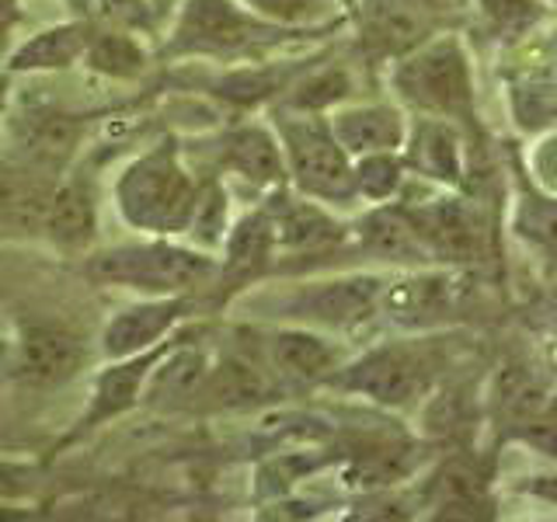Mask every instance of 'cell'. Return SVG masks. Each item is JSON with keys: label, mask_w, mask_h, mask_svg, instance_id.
Wrapping results in <instances>:
<instances>
[{"label": "cell", "mask_w": 557, "mask_h": 522, "mask_svg": "<svg viewBox=\"0 0 557 522\" xmlns=\"http://www.w3.org/2000/svg\"><path fill=\"white\" fill-rule=\"evenodd\" d=\"M196 196L199 178L174 139H161L136 153L112 185L122 223L144 237H182Z\"/></svg>", "instance_id": "cell-1"}, {"label": "cell", "mask_w": 557, "mask_h": 522, "mask_svg": "<svg viewBox=\"0 0 557 522\" xmlns=\"http://www.w3.org/2000/svg\"><path fill=\"white\" fill-rule=\"evenodd\" d=\"M296 39V32L275 28L251 14L240 0H178L164 35V60H213L251 63Z\"/></svg>", "instance_id": "cell-2"}, {"label": "cell", "mask_w": 557, "mask_h": 522, "mask_svg": "<svg viewBox=\"0 0 557 522\" xmlns=\"http://www.w3.org/2000/svg\"><path fill=\"white\" fill-rule=\"evenodd\" d=\"M84 272L98 286L139 296H196L206 286H216V254L174 237H144L91 251Z\"/></svg>", "instance_id": "cell-3"}, {"label": "cell", "mask_w": 557, "mask_h": 522, "mask_svg": "<svg viewBox=\"0 0 557 522\" xmlns=\"http://www.w3.org/2000/svg\"><path fill=\"white\" fill-rule=\"evenodd\" d=\"M391 87L418 115L467 122L474 119V70L457 35H432L391 66Z\"/></svg>", "instance_id": "cell-4"}, {"label": "cell", "mask_w": 557, "mask_h": 522, "mask_svg": "<svg viewBox=\"0 0 557 522\" xmlns=\"http://www.w3.org/2000/svg\"><path fill=\"white\" fill-rule=\"evenodd\" d=\"M272 129L283 144L289 188L324 206H348L356 199L352 157H348L321 112H296L272 104Z\"/></svg>", "instance_id": "cell-5"}, {"label": "cell", "mask_w": 557, "mask_h": 522, "mask_svg": "<svg viewBox=\"0 0 557 522\" xmlns=\"http://www.w3.org/2000/svg\"><path fill=\"white\" fill-rule=\"evenodd\" d=\"M435 380V356L425 341H387L362 352L352 362H342L327 383L345 394L373 400L380 408L408 411L422 405Z\"/></svg>", "instance_id": "cell-6"}, {"label": "cell", "mask_w": 557, "mask_h": 522, "mask_svg": "<svg viewBox=\"0 0 557 522\" xmlns=\"http://www.w3.org/2000/svg\"><path fill=\"white\" fill-rule=\"evenodd\" d=\"M387 278L376 272H348L300 283L275 300L283 324H304L313 331H356L359 324L373 321L383 303Z\"/></svg>", "instance_id": "cell-7"}, {"label": "cell", "mask_w": 557, "mask_h": 522, "mask_svg": "<svg viewBox=\"0 0 557 522\" xmlns=\"http://www.w3.org/2000/svg\"><path fill=\"white\" fill-rule=\"evenodd\" d=\"M261 209L269 213L278 258H321L348 240V226L331 213V206L307 199L289 185L269 191Z\"/></svg>", "instance_id": "cell-8"}, {"label": "cell", "mask_w": 557, "mask_h": 522, "mask_svg": "<svg viewBox=\"0 0 557 522\" xmlns=\"http://www.w3.org/2000/svg\"><path fill=\"white\" fill-rule=\"evenodd\" d=\"M418 240L425 244L432 265H470L484 251V231L478 213L457 196H432L422 202H405Z\"/></svg>", "instance_id": "cell-9"}, {"label": "cell", "mask_w": 557, "mask_h": 522, "mask_svg": "<svg viewBox=\"0 0 557 522\" xmlns=\"http://www.w3.org/2000/svg\"><path fill=\"white\" fill-rule=\"evenodd\" d=\"M178 335H182V331H174L171 338L157 341L153 348H147V352H136V356H126V359H109V365H104V370L91 383V397H87V408L81 414L77 428L70 432V439H81V435L109 425L122 414H129L139 400H144L150 373L157 370V362L164 359L168 348L178 341Z\"/></svg>", "instance_id": "cell-10"}, {"label": "cell", "mask_w": 557, "mask_h": 522, "mask_svg": "<svg viewBox=\"0 0 557 522\" xmlns=\"http://www.w3.org/2000/svg\"><path fill=\"white\" fill-rule=\"evenodd\" d=\"M87 365V341L66 324H25L14 341V373L28 387L52 390Z\"/></svg>", "instance_id": "cell-11"}, {"label": "cell", "mask_w": 557, "mask_h": 522, "mask_svg": "<svg viewBox=\"0 0 557 522\" xmlns=\"http://www.w3.org/2000/svg\"><path fill=\"white\" fill-rule=\"evenodd\" d=\"M278 387L275 373L269 370L265 348L261 345H244L220 352L209 359V370L202 376V387L191 400H202L213 411H237V408H255L272 400Z\"/></svg>", "instance_id": "cell-12"}, {"label": "cell", "mask_w": 557, "mask_h": 522, "mask_svg": "<svg viewBox=\"0 0 557 522\" xmlns=\"http://www.w3.org/2000/svg\"><path fill=\"white\" fill-rule=\"evenodd\" d=\"M87 139V115L63 112V109H25L11 119V144L14 157L25 164L63 174L70 161Z\"/></svg>", "instance_id": "cell-13"}, {"label": "cell", "mask_w": 557, "mask_h": 522, "mask_svg": "<svg viewBox=\"0 0 557 522\" xmlns=\"http://www.w3.org/2000/svg\"><path fill=\"white\" fill-rule=\"evenodd\" d=\"M261 348H265L269 370L275 373V380L293 383V387L327 383L345 362V348L327 331H313L304 324H278L265 331Z\"/></svg>", "instance_id": "cell-14"}, {"label": "cell", "mask_w": 557, "mask_h": 522, "mask_svg": "<svg viewBox=\"0 0 557 522\" xmlns=\"http://www.w3.org/2000/svg\"><path fill=\"white\" fill-rule=\"evenodd\" d=\"M460 307V283L446 269H408L400 278H387L380 310L400 327L425 331L446 324Z\"/></svg>", "instance_id": "cell-15"}, {"label": "cell", "mask_w": 557, "mask_h": 522, "mask_svg": "<svg viewBox=\"0 0 557 522\" xmlns=\"http://www.w3.org/2000/svg\"><path fill=\"white\" fill-rule=\"evenodd\" d=\"M278 261L275 234L265 209H248L240 213L231 231H226L220 251H216V286L226 296H237L240 289L258 286Z\"/></svg>", "instance_id": "cell-16"}, {"label": "cell", "mask_w": 557, "mask_h": 522, "mask_svg": "<svg viewBox=\"0 0 557 522\" xmlns=\"http://www.w3.org/2000/svg\"><path fill=\"white\" fill-rule=\"evenodd\" d=\"M191 296H144L139 303L122 307L101 331L104 359H126L147 352L157 341L171 338L178 324L188 318Z\"/></svg>", "instance_id": "cell-17"}, {"label": "cell", "mask_w": 557, "mask_h": 522, "mask_svg": "<svg viewBox=\"0 0 557 522\" xmlns=\"http://www.w3.org/2000/svg\"><path fill=\"white\" fill-rule=\"evenodd\" d=\"M216 164L223 174L240 178L244 185L265 191V196L289 185L283 144H278L272 122L269 126H261V122H240V126L226 129L216 139Z\"/></svg>", "instance_id": "cell-18"}, {"label": "cell", "mask_w": 557, "mask_h": 522, "mask_svg": "<svg viewBox=\"0 0 557 522\" xmlns=\"http://www.w3.org/2000/svg\"><path fill=\"white\" fill-rule=\"evenodd\" d=\"M359 35L373 60H397L435 35V17L418 0H359Z\"/></svg>", "instance_id": "cell-19"}, {"label": "cell", "mask_w": 557, "mask_h": 522, "mask_svg": "<svg viewBox=\"0 0 557 522\" xmlns=\"http://www.w3.org/2000/svg\"><path fill=\"white\" fill-rule=\"evenodd\" d=\"M408 115L391 101H345L327 112V126L338 147L352 157L366 153H400L408 139Z\"/></svg>", "instance_id": "cell-20"}, {"label": "cell", "mask_w": 557, "mask_h": 522, "mask_svg": "<svg viewBox=\"0 0 557 522\" xmlns=\"http://www.w3.org/2000/svg\"><path fill=\"white\" fill-rule=\"evenodd\" d=\"M405 167L418 178H429L443 188H460L467 178V144L460 122L418 115L408 122V139L400 147Z\"/></svg>", "instance_id": "cell-21"}, {"label": "cell", "mask_w": 557, "mask_h": 522, "mask_svg": "<svg viewBox=\"0 0 557 522\" xmlns=\"http://www.w3.org/2000/svg\"><path fill=\"white\" fill-rule=\"evenodd\" d=\"M57 182L60 174L32 167L22 157H0V237H42Z\"/></svg>", "instance_id": "cell-22"}, {"label": "cell", "mask_w": 557, "mask_h": 522, "mask_svg": "<svg viewBox=\"0 0 557 522\" xmlns=\"http://www.w3.org/2000/svg\"><path fill=\"white\" fill-rule=\"evenodd\" d=\"M42 237L63 254H91L98 244V196L87 178L70 174L63 178L49 196Z\"/></svg>", "instance_id": "cell-23"}, {"label": "cell", "mask_w": 557, "mask_h": 522, "mask_svg": "<svg viewBox=\"0 0 557 522\" xmlns=\"http://www.w3.org/2000/svg\"><path fill=\"white\" fill-rule=\"evenodd\" d=\"M91 32H95L91 17H70V22L39 28L35 35H28L25 42L11 46V52L4 57V70L17 77H39V74H63V70H74L84 60Z\"/></svg>", "instance_id": "cell-24"}, {"label": "cell", "mask_w": 557, "mask_h": 522, "mask_svg": "<svg viewBox=\"0 0 557 522\" xmlns=\"http://www.w3.org/2000/svg\"><path fill=\"white\" fill-rule=\"evenodd\" d=\"M348 237L356 240V248L362 254H370L376 261H387V265H400V269L432 265L425 244L418 240L411 220L405 216V209L394 206V202L373 206L370 213L356 223V231H348Z\"/></svg>", "instance_id": "cell-25"}, {"label": "cell", "mask_w": 557, "mask_h": 522, "mask_svg": "<svg viewBox=\"0 0 557 522\" xmlns=\"http://www.w3.org/2000/svg\"><path fill=\"white\" fill-rule=\"evenodd\" d=\"M84 70H91L95 77L104 80H139L153 66L150 49L144 46V35L129 28H112V25H95L91 39L84 49Z\"/></svg>", "instance_id": "cell-26"}, {"label": "cell", "mask_w": 557, "mask_h": 522, "mask_svg": "<svg viewBox=\"0 0 557 522\" xmlns=\"http://www.w3.org/2000/svg\"><path fill=\"white\" fill-rule=\"evenodd\" d=\"M356 95V80L345 66L327 63V66H304L300 74L289 80V87L275 98V104L296 112H321L327 115L338 104L352 101Z\"/></svg>", "instance_id": "cell-27"}, {"label": "cell", "mask_w": 557, "mask_h": 522, "mask_svg": "<svg viewBox=\"0 0 557 522\" xmlns=\"http://www.w3.org/2000/svg\"><path fill=\"white\" fill-rule=\"evenodd\" d=\"M231 223H234V216H231L226 178L223 174H206V178H199V196H196V206H191V216L185 223L182 240L206 254H216L226 231H231Z\"/></svg>", "instance_id": "cell-28"}, {"label": "cell", "mask_w": 557, "mask_h": 522, "mask_svg": "<svg viewBox=\"0 0 557 522\" xmlns=\"http://www.w3.org/2000/svg\"><path fill=\"white\" fill-rule=\"evenodd\" d=\"M240 4L251 14H258L261 22L296 32V35L335 28L348 14L342 0H240Z\"/></svg>", "instance_id": "cell-29"}, {"label": "cell", "mask_w": 557, "mask_h": 522, "mask_svg": "<svg viewBox=\"0 0 557 522\" xmlns=\"http://www.w3.org/2000/svg\"><path fill=\"white\" fill-rule=\"evenodd\" d=\"M352 182H356V199L383 206L397 202L408 182V167L400 153H366L352 161Z\"/></svg>", "instance_id": "cell-30"}, {"label": "cell", "mask_w": 557, "mask_h": 522, "mask_svg": "<svg viewBox=\"0 0 557 522\" xmlns=\"http://www.w3.org/2000/svg\"><path fill=\"white\" fill-rule=\"evenodd\" d=\"M516 234L533 248L557 254V196H522L516 206Z\"/></svg>", "instance_id": "cell-31"}, {"label": "cell", "mask_w": 557, "mask_h": 522, "mask_svg": "<svg viewBox=\"0 0 557 522\" xmlns=\"http://www.w3.org/2000/svg\"><path fill=\"white\" fill-rule=\"evenodd\" d=\"M91 8L101 25L129 28L139 35L153 32V17H157L153 0H91Z\"/></svg>", "instance_id": "cell-32"}, {"label": "cell", "mask_w": 557, "mask_h": 522, "mask_svg": "<svg viewBox=\"0 0 557 522\" xmlns=\"http://www.w3.org/2000/svg\"><path fill=\"white\" fill-rule=\"evenodd\" d=\"M530 171L536 185L550 191V196H557V133H550L544 144H540L530 157Z\"/></svg>", "instance_id": "cell-33"}, {"label": "cell", "mask_w": 557, "mask_h": 522, "mask_svg": "<svg viewBox=\"0 0 557 522\" xmlns=\"http://www.w3.org/2000/svg\"><path fill=\"white\" fill-rule=\"evenodd\" d=\"M35 487V467L0 460V498H25Z\"/></svg>", "instance_id": "cell-34"}, {"label": "cell", "mask_w": 557, "mask_h": 522, "mask_svg": "<svg viewBox=\"0 0 557 522\" xmlns=\"http://www.w3.org/2000/svg\"><path fill=\"white\" fill-rule=\"evenodd\" d=\"M17 25H22V0H0V57L11 52Z\"/></svg>", "instance_id": "cell-35"}, {"label": "cell", "mask_w": 557, "mask_h": 522, "mask_svg": "<svg viewBox=\"0 0 557 522\" xmlns=\"http://www.w3.org/2000/svg\"><path fill=\"white\" fill-rule=\"evenodd\" d=\"M418 4H422L435 22H440V17H446V14H460L470 0H418Z\"/></svg>", "instance_id": "cell-36"}, {"label": "cell", "mask_w": 557, "mask_h": 522, "mask_svg": "<svg viewBox=\"0 0 557 522\" xmlns=\"http://www.w3.org/2000/svg\"><path fill=\"white\" fill-rule=\"evenodd\" d=\"M8 104H11V84H8V74L0 77V119L8 115Z\"/></svg>", "instance_id": "cell-37"}, {"label": "cell", "mask_w": 557, "mask_h": 522, "mask_svg": "<svg viewBox=\"0 0 557 522\" xmlns=\"http://www.w3.org/2000/svg\"><path fill=\"white\" fill-rule=\"evenodd\" d=\"M66 4L77 8V11H87V8H91V0H66Z\"/></svg>", "instance_id": "cell-38"}, {"label": "cell", "mask_w": 557, "mask_h": 522, "mask_svg": "<svg viewBox=\"0 0 557 522\" xmlns=\"http://www.w3.org/2000/svg\"><path fill=\"white\" fill-rule=\"evenodd\" d=\"M168 4H171V0H153V8H157V11H161V8H168Z\"/></svg>", "instance_id": "cell-39"}, {"label": "cell", "mask_w": 557, "mask_h": 522, "mask_svg": "<svg viewBox=\"0 0 557 522\" xmlns=\"http://www.w3.org/2000/svg\"><path fill=\"white\" fill-rule=\"evenodd\" d=\"M342 4H345L348 11H356V4H359V0H342Z\"/></svg>", "instance_id": "cell-40"}, {"label": "cell", "mask_w": 557, "mask_h": 522, "mask_svg": "<svg viewBox=\"0 0 557 522\" xmlns=\"http://www.w3.org/2000/svg\"><path fill=\"white\" fill-rule=\"evenodd\" d=\"M0 352H4V338H0Z\"/></svg>", "instance_id": "cell-41"}]
</instances>
